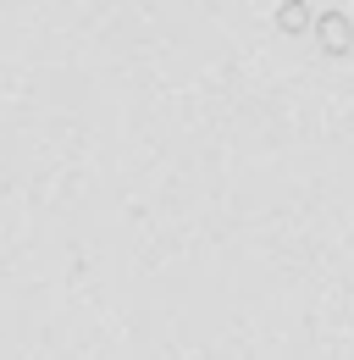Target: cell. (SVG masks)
Instances as JSON below:
<instances>
[{
  "mask_svg": "<svg viewBox=\"0 0 354 360\" xmlns=\"http://www.w3.org/2000/svg\"><path fill=\"white\" fill-rule=\"evenodd\" d=\"M310 28H315V39H321L327 56H349V50H354V28H349V17H343V11H321Z\"/></svg>",
  "mask_w": 354,
  "mask_h": 360,
  "instance_id": "obj_1",
  "label": "cell"
},
{
  "mask_svg": "<svg viewBox=\"0 0 354 360\" xmlns=\"http://www.w3.org/2000/svg\"><path fill=\"white\" fill-rule=\"evenodd\" d=\"M310 22H315V17H310L305 0H288V6H277V28H282V34H305Z\"/></svg>",
  "mask_w": 354,
  "mask_h": 360,
  "instance_id": "obj_2",
  "label": "cell"
}]
</instances>
